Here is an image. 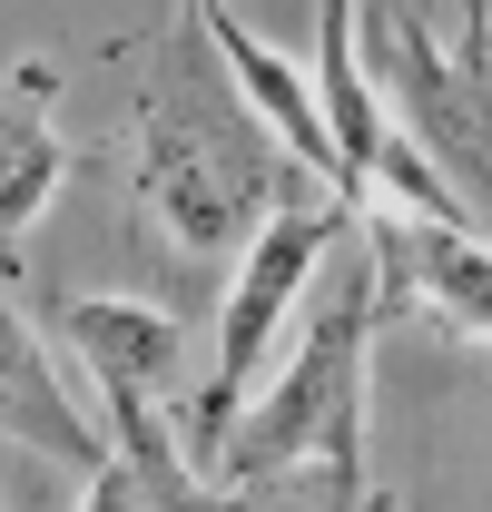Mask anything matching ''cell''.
<instances>
[{"label": "cell", "instance_id": "cell-1", "mask_svg": "<svg viewBox=\"0 0 492 512\" xmlns=\"http://www.w3.org/2000/svg\"><path fill=\"white\" fill-rule=\"evenodd\" d=\"M306 188H325V178L256 119L207 10L187 0L158 30V60L138 79V207H148V227H168L187 256H237V237H256Z\"/></svg>", "mask_w": 492, "mask_h": 512}, {"label": "cell", "instance_id": "cell-2", "mask_svg": "<svg viewBox=\"0 0 492 512\" xmlns=\"http://www.w3.org/2000/svg\"><path fill=\"white\" fill-rule=\"evenodd\" d=\"M374 316H384V296H374V256L355 247L335 276H325V296L306 306V335H296V355H286V375L266 384L256 404L227 414V434H217V493H286V503H335L355 512L374 503V473H365V345H374Z\"/></svg>", "mask_w": 492, "mask_h": 512}, {"label": "cell", "instance_id": "cell-3", "mask_svg": "<svg viewBox=\"0 0 492 512\" xmlns=\"http://www.w3.org/2000/svg\"><path fill=\"white\" fill-rule=\"evenodd\" d=\"M60 325V345L89 365V384L109 394V424H119V453L79 483L99 512H178V503H207L217 483L207 473H187L178 434H168V414H158V394L178 384V355H187V325L168 306H138V296H60L50 306Z\"/></svg>", "mask_w": 492, "mask_h": 512}, {"label": "cell", "instance_id": "cell-4", "mask_svg": "<svg viewBox=\"0 0 492 512\" xmlns=\"http://www.w3.org/2000/svg\"><path fill=\"white\" fill-rule=\"evenodd\" d=\"M355 60L374 99H394L404 138L424 148V168L463 197V217L492 237V60L483 20L463 40H433L414 0H355Z\"/></svg>", "mask_w": 492, "mask_h": 512}, {"label": "cell", "instance_id": "cell-5", "mask_svg": "<svg viewBox=\"0 0 492 512\" xmlns=\"http://www.w3.org/2000/svg\"><path fill=\"white\" fill-rule=\"evenodd\" d=\"M335 237H355V207H345L335 188L286 197V207L256 227V247H246V266H237V296H227V325H217V384L187 404V444H197V463L217 453L227 414H237V394L256 384L266 335L306 306V286H315V266H325V247H335Z\"/></svg>", "mask_w": 492, "mask_h": 512}, {"label": "cell", "instance_id": "cell-6", "mask_svg": "<svg viewBox=\"0 0 492 512\" xmlns=\"http://www.w3.org/2000/svg\"><path fill=\"white\" fill-rule=\"evenodd\" d=\"M355 237L374 256V296L404 306V316H433L453 335L492 345V237L463 227V217H414L394 197L355 207Z\"/></svg>", "mask_w": 492, "mask_h": 512}, {"label": "cell", "instance_id": "cell-7", "mask_svg": "<svg viewBox=\"0 0 492 512\" xmlns=\"http://www.w3.org/2000/svg\"><path fill=\"white\" fill-rule=\"evenodd\" d=\"M0 444H30L50 453V463H69L79 483L109 463V444H99V424L79 414V394L60 384V365H50V345L30 335V316L10 306V286H0Z\"/></svg>", "mask_w": 492, "mask_h": 512}, {"label": "cell", "instance_id": "cell-8", "mask_svg": "<svg viewBox=\"0 0 492 512\" xmlns=\"http://www.w3.org/2000/svg\"><path fill=\"white\" fill-rule=\"evenodd\" d=\"M50 89H60L50 60H30L0 89V247H10L20 227H40V207H50L60 178H69V148H60V128H50Z\"/></svg>", "mask_w": 492, "mask_h": 512}, {"label": "cell", "instance_id": "cell-9", "mask_svg": "<svg viewBox=\"0 0 492 512\" xmlns=\"http://www.w3.org/2000/svg\"><path fill=\"white\" fill-rule=\"evenodd\" d=\"M207 30H217L227 69H237V89L256 99V119L276 128V138H286V148H296V158H306V168H315L335 197H345V178H335V138H325V109H315V79L286 60V50H266L237 10H207Z\"/></svg>", "mask_w": 492, "mask_h": 512}, {"label": "cell", "instance_id": "cell-10", "mask_svg": "<svg viewBox=\"0 0 492 512\" xmlns=\"http://www.w3.org/2000/svg\"><path fill=\"white\" fill-rule=\"evenodd\" d=\"M315 109H325V138H335L345 207H365L374 148H384V99H374L365 60H355V0H325V40H315Z\"/></svg>", "mask_w": 492, "mask_h": 512}, {"label": "cell", "instance_id": "cell-11", "mask_svg": "<svg viewBox=\"0 0 492 512\" xmlns=\"http://www.w3.org/2000/svg\"><path fill=\"white\" fill-rule=\"evenodd\" d=\"M197 10H227V0H197Z\"/></svg>", "mask_w": 492, "mask_h": 512}]
</instances>
